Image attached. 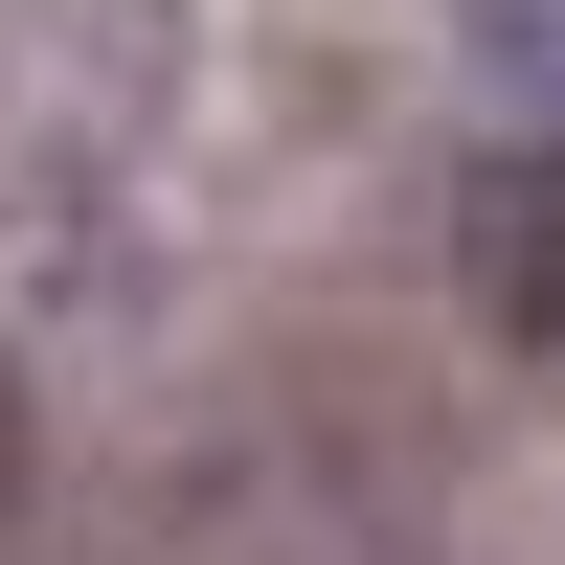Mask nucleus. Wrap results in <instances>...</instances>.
<instances>
[{"label": "nucleus", "instance_id": "f257e3e1", "mask_svg": "<svg viewBox=\"0 0 565 565\" xmlns=\"http://www.w3.org/2000/svg\"><path fill=\"white\" fill-rule=\"evenodd\" d=\"M452 271H476L521 340H565V114H543V136H498V159L452 181Z\"/></svg>", "mask_w": 565, "mask_h": 565}, {"label": "nucleus", "instance_id": "f03ea898", "mask_svg": "<svg viewBox=\"0 0 565 565\" xmlns=\"http://www.w3.org/2000/svg\"><path fill=\"white\" fill-rule=\"evenodd\" d=\"M0 476H23V407H0Z\"/></svg>", "mask_w": 565, "mask_h": 565}]
</instances>
